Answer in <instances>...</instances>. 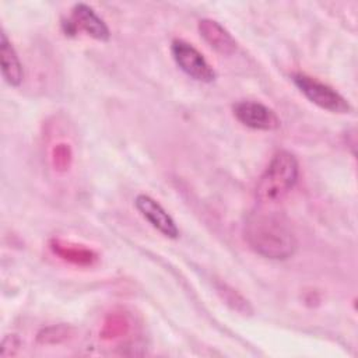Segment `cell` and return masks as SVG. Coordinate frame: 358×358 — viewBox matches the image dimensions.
I'll return each instance as SVG.
<instances>
[{"label":"cell","mask_w":358,"mask_h":358,"mask_svg":"<svg viewBox=\"0 0 358 358\" xmlns=\"http://www.w3.org/2000/svg\"><path fill=\"white\" fill-rule=\"evenodd\" d=\"M171 53L178 67L190 78L200 83H213L217 78L213 66L192 43L183 39H173Z\"/></svg>","instance_id":"4"},{"label":"cell","mask_w":358,"mask_h":358,"mask_svg":"<svg viewBox=\"0 0 358 358\" xmlns=\"http://www.w3.org/2000/svg\"><path fill=\"white\" fill-rule=\"evenodd\" d=\"M134 206L144 220L150 222L152 228L161 232L164 236L176 239L179 236V228L171 214L151 196L137 194L134 199Z\"/></svg>","instance_id":"7"},{"label":"cell","mask_w":358,"mask_h":358,"mask_svg":"<svg viewBox=\"0 0 358 358\" xmlns=\"http://www.w3.org/2000/svg\"><path fill=\"white\" fill-rule=\"evenodd\" d=\"M66 35L77 34V31L87 32L91 38L99 42H108L110 38V31L106 22L95 13V10L85 4L77 3L71 10V17L63 22Z\"/></svg>","instance_id":"6"},{"label":"cell","mask_w":358,"mask_h":358,"mask_svg":"<svg viewBox=\"0 0 358 358\" xmlns=\"http://www.w3.org/2000/svg\"><path fill=\"white\" fill-rule=\"evenodd\" d=\"M199 32L203 39L218 53L229 56L236 52L238 43L234 36L218 22L210 18L199 21Z\"/></svg>","instance_id":"8"},{"label":"cell","mask_w":358,"mask_h":358,"mask_svg":"<svg viewBox=\"0 0 358 358\" xmlns=\"http://www.w3.org/2000/svg\"><path fill=\"white\" fill-rule=\"evenodd\" d=\"M232 110L239 123L253 130L273 131L281 126L278 115L271 108L259 101H239L232 106Z\"/></svg>","instance_id":"5"},{"label":"cell","mask_w":358,"mask_h":358,"mask_svg":"<svg viewBox=\"0 0 358 358\" xmlns=\"http://www.w3.org/2000/svg\"><path fill=\"white\" fill-rule=\"evenodd\" d=\"M291 80L301 91V94H303L308 101H310L320 109L340 115L350 113L352 110L350 102L340 92H337L330 85L319 81L317 78L310 77L305 73H294L291 76Z\"/></svg>","instance_id":"3"},{"label":"cell","mask_w":358,"mask_h":358,"mask_svg":"<svg viewBox=\"0 0 358 358\" xmlns=\"http://www.w3.org/2000/svg\"><path fill=\"white\" fill-rule=\"evenodd\" d=\"M243 236L255 253L270 260H287L298 248L291 222L277 211L250 213L243 227Z\"/></svg>","instance_id":"1"},{"label":"cell","mask_w":358,"mask_h":358,"mask_svg":"<svg viewBox=\"0 0 358 358\" xmlns=\"http://www.w3.org/2000/svg\"><path fill=\"white\" fill-rule=\"evenodd\" d=\"M0 63L6 83L11 87H20L24 80V67L15 48L8 41L4 31L0 34Z\"/></svg>","instance_id":"9"},{"label":"cell","mask_w":358,"mask_h":358,"mask_svg":"<svg viewBox=\"0 0 358 358\" xmlns=\"http://www.w3.org/2000/svg\"><path fill=\"white\" fill-rule=\"evenodd\" d=\"M298 176L296 157L287 150L277 151L257 182L256 197L262 203L280 201L294 189Z\"/></svg>","instance_id":"2"},{"label":"cell","mask_w":358,"mask_h":358,"mask_svg":"<svg viewBox=\"0 0 358 358\" xmlns=\"http://www.w3.org/2000/svg\"><path fill=\"white\" fill-rule=\"evenodd\" d=\"M218 292L222 295V299L232 306V309H235L236 312H241V313H249L252 309L248 303V301L241 295L238 294L234 288L225 285V284H221L218 288Z\"/></svg>","instance_id":"10"}]
</instances>
